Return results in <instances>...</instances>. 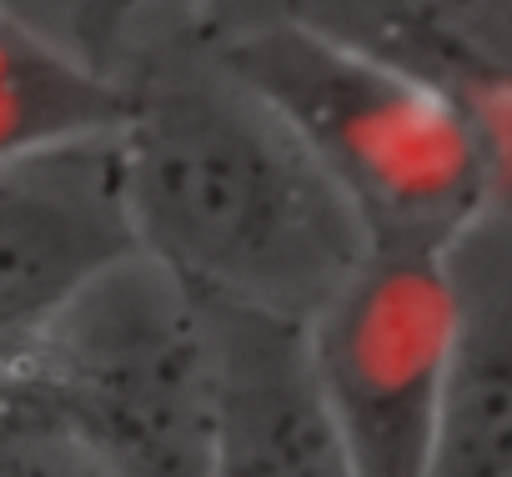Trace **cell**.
Instances as JSON below:
<instances>
[{
    "mask_svg": "<svg viewBox=\"0 0 512 477\" xmlns=\"http://www.w3.org/2000/svg\"><path fill=\"white\" fill-rule=\"evenodd\" d=\"M111 76L136 247L201 297L312 322L372 236L287 111L191 26L131 36Z\"/></svg>",
    "mask_w": 512,
    "mask_h": 477,
    "instance_id": "6da1fadb",
    "label": "cell"
},
{
    "mask_svg": "<svg viewBox=\"0 0 512 477\" xmlns=\"http://www.w3.org/2000/svg\"><path fill=\"white\" fill-rule=\"evenodd\" d=\"M171 26L206 36L287 111L357 206L372 247L442 252L497 196L492 121L467 101L292 21L272 0H206Z\"/></svg>",
    "mask_w": 512,
    "mask_h": 477,
    "instance_id": "7a4b0ae2",
    "label": "cell"
},
{
    "mask_svg": "<svg viewBox=\"0 0 512 477\" xmlns=\"http://www.w3.org/2000/svg\"><path fill=\"white\" fill-rule=\"evenodd\" d=\"M16 367L66 407L116 477H211V317L156 257L106 267Z\"/></svg>",
    "mask_w": 512,
    "mask_h": 477,
    "instance_id": "3957f363",
    "label": "cell"
},
{
    "mask_svg": "<svg viewBox=\"0 0 512 477\" xmlns=\"http://www.w3.org/2000/svg\"><path fill=\"white\" fill-rule=\"evenodd\" d=\"M307 337L357 477H432L447 337L442 252L372 247L307 322Z\"/></svg>",
    "mask_w": 512,
    "mask_h": 477,
    "instance_id": "277c9868",
    "label": "cell"
},
{
    "mask_svg": "<svg viewBox=\"0 0 512 477\" xmlns=\"http://www.w3.org/2000/svg\"><path fill=\"white\" fill-rule=\"evenodd\" d=\"M131 252L116 121L0 156V367Z\"/></svg>",
    "mask_w": 512,
    "mask_h": 477,
    "instance_id": "5b68a950",
    "label": "cell"
},
{
    "mask_svg": "<svg viewBox=\"0 0 512 477\" xmlns=\"http://www.w3.org/2000/svg\"><path fill=\"white\" fill-rule=\"evenodd\" d=\"M216 342L211 477H357L307 322L206 297Z\"/></svg>",
    "mask_w": 512,
    "mask_h": 477,
    "instance_id": "8992f818",
    "label": "cell"
},
{
    "mask_svg": "<svg viewBox=\"0 0 512 477\" xmlns=\"http://www.w3.org/2000/svg\"><path fill=\"white\" fill-rule=\"evenodd\" d=\"M447 337L432 477H512V201L442 247Z\"/></svg>",
    "mask_w": 512,
    "mask_h": 477,
    "instance_id": "52a82bcc",
    "label": "cell"
},
{
    "mask_svg": "<svg viewBox=\"0 0 512 477\" xmlns=\"http://www.w3.org/2000/svg\"><path fill=\"white\" fill-rule=\"evenodd\" d=\"M292 21L407 71L482 116L512 106V0H272Z\"/></svg>",
    "mask_w": 512,
    "mask_h": 477,
    "instance_id": "ba28073f",
    "label": "cell"
},
{
    "mask_svg": "<svg viewBox=\"0 0 512 477\" xmlns=\"http://www.w3.org/2000/svg\"><path fill=\"white\" fill-rule=\"evenodd\" d=\"M126 91L81 51L0 16V156L121 121Z\"/></svg>",
    "mask_w": 512,
    "mask_h": 477,
    "instance_id": "9c48e42d",
    "label": "cell"
},
{
    "mask_svg": "<svg viewBox=\"0 0 512 477\" xmlns=\"http://www.w3.org/2000/svg\"><path fill=\"white\" fill-rule=\"evenodd\" d=\"M0 477H116L66 407L16 362L0 367Z\"/></svg>",
    "mask_w": 512,
    "mask_h": 477,
    "instance_id": "30bf717a",
    "label": "cell"
},
{
    "mask_svg": "<svg viewBox=\"0 0 512 477\" xmlns=\"http://www.w3.org/2000/svg\"><path fill=\"white\" fill-rule=\"evenodd\" d=\"M206 0H91L86 16V56L111 71V61L121 56V46L151 26H171L191 11H201Z\"/></svg>",
    "mask_w": 512,
    "mask_h": 477,
    "instance_id": "8fae6325",
    "label": "cell"
},
{
    "mask_svg": "<svg viewBox=\"0 0 512 477\" xmlns=\"http://www.w3.org/2000/svg\"><path fill=\"white\" fill-rule=\"evenodd\" d=\"M0 16L21 21L41 36H56L61 46L86 56V16H91V0H0ZM91 61V56H86Z\"/></svg>",
    "mask_w": 512,
    "mask_h": 477,
    "instance_id": "7c38bea8",
    "label": "cell"
}]
</instances>
